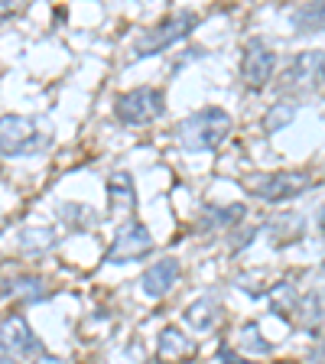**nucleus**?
<instances>
[{
    "label": "nucleus",
    "mask_w": 325,
    "mask_h": 364,
    "mask_svg": "<svg viewBox=\"0 0 325 364\" xmlns=\"http://www.w3.org/2000/svg\"><path fill=\"white\" fill-rule=\"evenodd\" d=\"M231 114L225 107H202V111L189 114L186 121L176 124V144L189 153H205L225 144V136L231 134Z\"/></svg>",
    "instance_id": "obj_1"
},
{
    "label": "nucleus",
    "mask_w": 325,
    "mask_h": 364,
    "mask_svg": "<svg viewBox=\"0 0 325 364\" xmlns=\"http://www.w3.org/2000/svg\"><path fill=\"white\" fill-rule=\"evenodd\" d=\"M196 26H198V16L192 14V10H176V14H169L166 20H159L156 26H150L144 36L137 39L130 59H146V55L163 53V49H169L173 43L189 36Z\"/></svg>",
    "instance_id": "obj_2"
},
{
    "label": "nucleus",
    "mask_w": 325,
    "mask_h": 364,
    "mask_svg": "<svg viewBox=\"0 0 325 364\" xmlns=\"http://www.w3.org/2000/svg\"><path fill=\"white\" fill-rule=\"evenodd\" d=\"M312 186V176L303 169H277V173H260L247 179V192L257 196L260 202H289L303 196Z\"/></svg>",
    "instance_id": "obj_3"
},
{
    "label": "nucleus",
    "mask_w": 325,
    "mask_h": 364,
    "mask_svg": "<svg viewBox=\"0 0 325 364\" xmlns=\"http://www.w3.org/2000/svg\"><path fill=\"white\" fill-rule=\"evenodd\" d=\"M114 114L117 121L127 124V127H146L156 117L166 114V95L159 88H134L124 91L121 98L114 101Z\"/></svg>",
    "instance_id": "obj_4"
},
{
    "label": "nucleus",
    "mask_w": 325,
    "mask_h": 364,
    "mask_svg": "<svg viewBox=\"0 0 325 364\" xmlns=\"http://www.w3.org/2000/svg\"><path fill=\"white\" fill-rule=\"evenodd\" d=\"M46 146V134L33 117H20V114H4L0 117V156H26Z\"/></svg>",
    "instance_id": "obj_5"
},
{
    "label": "nucleus",
    "mask_w": 325,
    "mask_h": 364,
    "mask_svg": "<svg viewBox=\"0 0 325 364\" xmlns=\"http://www.w3.org/2000/svg\"><path fill=\"white\" fill-rule=\"evenodd\" d=\"M153 250V235L144 221L130 218L127 225H121V231L114 235L111 247H107L105 260L107 264H130V260H140Z\"/></svg>",
    "instance_id": "obj_6"
},
{
    "label": "nucleus",
    "mask_w": 325,
    "mask_h": 364,
    "mask_svg": "<svg viewBox=\"0 0 325 364\" xmlns=\"http://www.w3.org/2000/svg\"><path fill=\"white\" fill-rule=\"evenodd\" d=\"M322 85H325L322 49H306V53L293 55V62L283 68V88H289V91H316Z\"/></svg>",
    "instance_id": "obj_7"
},
{
    "label": "nucleus",
    "mask_w": 325,
    "mask_h": 364,
    "mask_svg": "<svg viewBox=\"0 0 325 364\" xmlns=\"http://www.w3.org/2000/svg\"><path fill=\"white\" fill-rule=\"evenodd\" d=\"M0 348L14 358H39L43 355V341L30 328L23 316H7L0 322Z\"/></svg>",
    "instance_id": "obj_8"
},
{
    "label": "nucleus",
    "mask_w": 325,
    "mask_h": 364,
    "mask_svg": "<svg viewBox=\"0 0 325 364\" xmlns=\"http://www.w3.org/2000/svg\"><path fill=\"white\" fill-rule=\"evenodd\" d=\"M273 68H277V55H273V49L267 43H260V39H250V43L244 46L241 82L247 85V88L257 91L273 78Z\"/></svg>",
    "instance_id": "obj_9"
},
{
    "label": "nucleus",
    "mask_w": 325,
    "mask_h": 364,
    "mask_svg": "<svg viewBox=\"0 0 325 364\" xmlns=\"http://www.w3.org/2000/svg\"><path fill=\"white\" fill-rule=\"evenodd\" d=\"M156 358L163 364L189 361V358H196V341H192L189 335H182V328L166 326L163 332H159V338H156Z\"/></svg>",
    "instance_id": "obj_10"
},
{
    "label": "nucleus",
    "mask_w": 325,
    "mask_h": 364,
    "mask_svg": "<svg viewBox=\"0 0 325 364\" xmlns=\"http://www.w3.org/2000/svg\"><path fill=\"white\" fill-rule=\"evenodd\" d=\"M176 280H179V260L166 257V260H156L153 267H146V273L140 277V289L150 299H159V296H166L176 287Z\"/></svg>",
    "instance_id": "obj_11"
},
{
    "label": "nucleus",
    "mask_w": 325,
    "mask_h": 364,
    "mask_svg": "<svg viewBox=\"0 0 325 364\" xmlns=\"http://www.w3.org/2000/svg\"><path fill=\"white\" fill-rule=\"evenodd\" d=\"M137 208V189L130 173H114L107 179V212H134Z\"/></svg>",
    "instance_id": "obj_12"
},
{
    "label": "nucleus",
    "mask_w": 325,
    "mask_h": 364,
    "mask_svg": "<svg viewBox=\"0 0 325 364\" xmlns=\"http://www.w3.org/2000/svg\"><path fill=\"white\" fill-rule=\"evenodd\" d=\"M186 322H189L192 328H198V332H212L221 322V303L212 299V296H202V299H196V303L186 309Z\"/></svg>",
    "instance_id": "obj_13"
},
{
    "label": "nucleus",
    "mask_w": 325,
    "mask_h": 364,
    "mask_svg": "<svg viewBox=\"0 0 325 364\" xmlns=\"http://www.w3.org/2000/svg\"><path fill=\"white\" fill-rule=\"evenodd\" d=\"M296 33H325V4H303L289 14Z\"/></svg>",
    "instance_id": "obj_14"
},
{
    "label": "nucleus",
    "mask_w": 325,
    "mask_h": 364,
    "mask_svg": "<svg viewBox=\"0 0 325 364\" xmlns=\"http://www.w3.org/2000/svg\"><path fill=\"white\" fill-rule=\"evenodd\" d=\"M244 218V205H208L205 208V225L221 228V225H238Z\"/></svg>",
    "instance_id": "obj_15"
},
{
    "label": "nucleus",
    "mask_w": 325,
    "mask_h": 364,
    "mask_svg": "<svg viewBox=\"0 0 325 364\" xmlns=\"http://www.w3.org/2000/svg\"><path fill=\"white\" fill-rule=\"evenodd\" d=\"M59 218L68 221L72 228H91L98 221V215L91 212L88 205H78V202H62L59 205Z\"/></svg>",
    "instance_id": "obj_16"
},
{
    "label": "nucleus",
    "mask_w": 325,
    "mask_h": 364,
    "mask_svg": "<svg viewBox=\"0 0 325 364\" xmlns=\"http://www.w3.org/2000/svg\"><path fill=\"white\" fill-rule=\"evenodd\" d=\"M238 351H250V355H270L273 345L260 335V328L250 322V326L241 328V338H238Z\"/></svg>",
    "instance_id": "obj_17"
},
{
    "label": "nucleus",
    "mask_w": 325,
    "mask_h": 364,
    "mask_svg": "<svg viewBox=\"0 0 325 364\" xmlns=\"http://www.w3.org/2000/svg\"><path fill=\"white\" fill-rule=\"evenodd\" d=\"M10 289H16V296H23L26 303L46 299V283L39 280V277H14V280H10Z\"/></svg>",
    "instance_id": "obj_18"
},
{
    "label": "nucleus",
    "mask_w": 325,
    "mask_h": 364,
    "mask_svg": "<svg viewBox=\"0 0 325 364\" xmlns=\"http://www.w3.org/2000/svg\"><path fill=\"white\" fill-rule=\"evenodd\" d=\"M293 117H296V105H293V101H280V105H273V107H270V114L264 117V127L273 134V130L287 127V124L293 121Z\"/></svg>",
    "instance_id": "obj_19"
},
{
    "label": "nucleus",
    "mask_w": 325,
    "mask_h": 364,
    "mask_svg": "<svg viewBox=\"0 0 325 364\" xmlns=\"http://www.w3.org/2000/svg\"><path fill=\"white\" fill-rule=\"evenodd\" d=\"M20 244L30 250H46V247H53V231H46V228H26Z\"/></svg>",
    "instance_id": "obj_20"
},
{
    "label": "nucleus",
    "mask_w": 325,
    "mask_h": 364,
    "mask_svg": "<svg viewBox=\"0 0 325 364\" xmlns=\"http://www.w3.org/2000/svg\"><path fill=\"white\" fill-rule=\"evenodd\" d=\"M30 364H65V361H62V358H53V355H46V351H43V355H39V358H33Z\"/></svg>",
    "instance_id": "obj_21"
},
{
    "label": "nucleus",
    "mask_w": 325,
    "mask_h": 364,
    "mask_svg": "<svg viewBox=\"0 0 325 364\" xmlns=\"http://www.w3.org/2000/svg\"><path fill=\"white\" fill-rule=\"evenodd\" d=\"M221 361H225V364H247V361H241V358H235V355H231V351H221Z\"/></svg>",
    "instance_id": "obj_22"
},
{
    "label": "nucleus",
    "mask_w": 325,
    "mask_h": 364,
    "mask_svg": "<svg viewBox=\"0 0 325 364\" xmlns=\"http://www.w3.org/2000/svg\"><path fill=\"white\" fill-rule=\"evenodd\" d=\"M0 364H20L14 355H0Z\"/></svg>",
    "instance_id": "obj_23"
},
{
    "label": "nucleus",
    "mask_w": 325,
    "mask_h": 364,
    "mask_svg": "<svg viewBox=\"0 0 325 364\" xmlns=\"http://www.w3.org/2000/svg\"><path fill=\"white\" fill-rule=\"evenodd\" d=\"M0 228H4V215H0Z\"/></svg>",
    "instance_id": "obj_24"
}]
</instances>
